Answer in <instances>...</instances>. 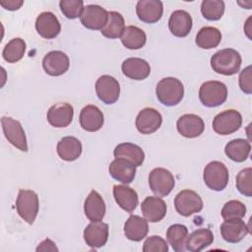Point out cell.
I'll use <instances>...</instances> for the list:
<instances>
[{
	"mask_svg": "<svg viewBox=\"0 0 252 252\" xmlns=\"http://www.w3.org/2000/svg\"><path fill=\"white\" fill-rule=\"evenodd\" d=\"M214 241V234L209 228H198L188 235L186 250L199 252L210 246Z\"/></svg>",
	"mask_w": 252,
	"mask_h": 252,
	"instance_id": "f546056e",
	"label": "cell"
},
{
	"mask_svg": "<svg viewBox=\"0 0 252 252\" xmlns=\"http://www.w3.org/2000/svg\"><path fill=\"white\" fill-rule=\"evenodd\" d=\"M199 98L207 107L220 106L227 98V88L220 81H207L200 87Z\"/></svg>",
	"mask_w": 252,
	"mask_h": 252,
	"instance_id": "277c9868",
	"label": "cell"
},
{
	"mask_svg": "<svg viewBox=\"0 0 252 252\" xmlns=\"http://www.w3.org/2000/svg\"><path fill=\"white\" fill-rule=\"evenodd\" d=\"M105 203L98 192L92 190L84 203V212L91 221H100L105 215Z\"/></svg>",
	"mask_w": 252,
	"mask_h": 252,
	"instance_id": "d4e9b609",
	"label": "cell"
},
{
	"mask_svg": "<svg viewBox=\"0 0 252 252\" xmlns=\"http://www.w3.org/2000/svg\"><path fill=\"white\" fill-rule=\"evenodd\" d=\"M251 151L249 141L245 139H234L229 141L224 148V153L228 158L235 162H243L247 159Z\"/></svg>",
	"mask_w": 252,
	"mask_h": 252,
	"instance_id": "4dcf8cb0",
	"label": "cell"
},
{
	"mask_svg": "<svg viewBox=\"0 0 252 252\" xmlns=\"http://www.w3.org/2000/svg\"><path fill=\"white\" fill-rule=\"evenodd\" d=\"M125 30V21L123 16L115 11L108 12L107 23L100 31L101 34L107 38L121 37Z\"/></svg>",
	"mask_w": 252,
	"mask_h": 252,
	"instance_id": "e575fe53",
	"label": "cell"
},
{
	"mask_svg": "<svg viewBox=\"0 0 252 252\" xmlns=\"http://www.w3.org/2000/svg\"><path fill=\"white\" fill-rule=\"evenodd\" d=\"M57 154L65 161H73L82 154V143L76 137H63L57 144Z\"/></svg>",
	"mask_w": 252,
	"mask_h": 252,
	"instance_id": "83f0119b",
	"label": "cell"
},
{
	"mask_svg": "<svg viewBox=\"0 0 252 252\" xmlns=\"http://www.w3.org/2000/svg\"><path fill=\"white\" fill-rule=\"evenodd\" d=\"M246 215L245 205L238 200H230L226 202L221 209V217L225 220L242 219Z\"/></svg>",
	"mask_w": 252,
	"mask_h": 252,
	"instance_id": "74e56055",
	"label": "cell"
},
{
	"mask_svg": "<svg viewBox=\"0 0 252 252\" xmlns=\"http://www.w3.org/2000/svg\"><path fill=\"white\" fill-rule=\"evenodd\" d=\"M108 224L100 221H92L84 230V239L91 248H99L105 245L108 239Z\"/></svg>",
	"mask_w": 252,
	"mask_h": 252,
	"instance_id": "9a60e30c",
	"label": "cell"
},
{
	"mask_svg": "<svg viewBox=\"0 0 252 252\" xmlns=\"http://www.w3.org/2000/svg\"><path fill=\"white\" fill-rule=\"evenodd\" d=\"M162 123V117L161 114L155 108L152 107H146L142 109L135 121V125L137 130L145 135L153 134L156 132Z\"/></svg>",
	"mask_w": 252,
	"mask_h": 252,
	"instance_id": "4fadbf2b",
	"label": "cell"
},
{
	"mask_svg": "<svg viewBox=\"0 0 252 252\" xmlns=\"http://www.w3.org/2000/svg\"><path fill=\"white\" fill-rule=\"evenodd\" d=\"M156 94L159 102L165 106L177 105L184 96V87L181 81L174 77L161 79L156 87Z\"/></svg>",
	"mask_w": 252,
	"mask_h": 252,
	"instance_id": "7a4b0ae2",
	"label": "cell"
},
{
	"mask_svg": "<svg viewBox=\"0 0 252 252\" xmlns=\"http://www.w3.org/2000/svg\"><path fill=\"white\" fill-rule=\"evenodd\" d=\"M224 8L222 0H204L201 4V13L209 21H218L222 17Z\"/></svg>",
	"mask_w": 252,
	"mask_h": 252,
	"instance_id": "8d00e7d4",
	"label": "cell"
},
{
	"mask_svg": "<svg viewBox=\"0 0 252 252\" xmlns=\"http://www.w3.org/2000/svg\"><path fill=\"white\" fill-rule=\"evenodd\" d=\"M120 39L126 48L137 50L145 45L147 35L142 29L136 26H128L125 28Z\"/></svg>",
	"mask_w": 252,
	"mask_h": 252,
	"instance_id": "1f68e13d",
	"label": "cell"
},
{
	"mask_svg": "<svg viewBox=\"0 0 252 252\" xmlns=\"http://www.w3.org/2000/svg\"><path fill=\"white\" fill-rule=\"evenodd\" d=\"M1 124L3 133L14 147L19 149L22 152H28V143L25 131L18 120L13 119L12 117L3 116L1 118Z\"/></svg>",
	"mask_w": 252,
	"mask_h": 252,
	"instance_id": "9c48e42d",
	"label": "cell"
},
{
	"mask_svg": "<svg viewBox=\"0 0 252 252\" xmlns=\"http://www.w3.org/2000/svg\"><path fill=\"white\" fill-rule=\"evenodd\" d=\"M121 70L124 76L136 81L145 80L151 74L150 64L146 60L138 57H130L124 60Z\"/></svg>",
	"mask_w": 252,
	"mask_h": 252,
	"instance_id": "44dd1931",
	"label": "cell"
},
{
	"mask_svg": "<svg viewBox=\"0 0 252 252\" xmlns=\"http://www.w3.org/2000/svg\"><path fill=\"white\" fill-rule=\"evenodd\" d=\"M192 17L185 10H176L171 13L168 20L170 32L177 37H185L192 30Z\"/></svg>",
	"mask_w": 252,
	"mask_h": 252,
	"instance_id": "7402d4cb",
	"label": "cell"
},
{
	"mask_svg": "<svg viewBox=\"0 0 252 252\" xmlns=\"http://www.w3.org/2000/svg\"><path fill=\"white\" fill-rule=\"evenodd\" d=\"M236 188L240 194L251 197L252 196V168L246 167L239 171L236 176Z\"/></svg>",
	"mask_w": 252,
	"mask_h": 252,
	"instance_id": "f35d334b",
	"label": "cell"
},
{
	"mask_svg": "<svg viewBox=\"0 0 252 252\" xmlns=\"http://www.w3.org/2000/svg\"><path fill=\"white\" fill-rule=\"evenodd\" d=\"M174 207L179 215L189 217L199 213L203 209V201L198 193L190 189H185L175 196Z\"/></svg>",
	"mask_w": 252,
	"mask_h": 252,
	"instance_id": "ba28073f",
	"label": "cell"
},
{
	"mask_svg": "<svg viewBox=\"0 0 252 252\" xmlns=\"http://www.w3.org/2000/svg\"><path fill=\"white\" fill-rule=\"evenodd\" d=\"M37 252L38 251H58V248L56 247V245H55V243L51 240V239H49V238H46V239H44L42 242H40V244L36 247V249H35Z\"/></svg>",
	"mask_w": 252,
	"mask_h": 252,
	"instance_id": "ee69618b",
	"label": "cell"
},
{
	"mask_svg": "<svg viewBox=\"0 0 252 252\" xmlns=\"http://www.w3.org/2000/svg\"><path fill=\"white\" fill-rule=\"evenodd\" d=\"M24 4L23 0H3L0 1V5L9 11H16Z\"/></svg>",
	"mask_w": 252,
	"mask_h": 252,
	"instance_id": "7bdbcfd3",
	"label": "cell"
},
{
	"mask_svg": "<svg viewBox=\"0 0 252 252\" xmlns=\"http://www.w3.org/2000/svg\"><path fill=\"white\" fill-rule=\"evenodd\" d=\"M149 231V224L146 219L140 216L131 215L124 224V234L132 241H141L144 239Z\"/></svg>",
	"mask_w": 252,
	"mask_h": 252,
	"instance_id": "4316f807",
	"label": "cell"
},
{
	"mask_svg": "<svg viewBox=\"0 0 252 252\" xmlns=\"http://www.w3.org/2000/svg\"><path fill=\"white\" fill-rule=\"evenodd\" d=\"M187 237L188 228L184 224L175 223L167 228L166 238L175 252H183L186 250Z\"/></svg>",
	"mask_w": 252,
	"mask_h": 252,
	"instance_id": "d6a6232c",
	"label": "cell"
},
{
	"mask_svg": "<svg viewBox=\"0 0 252 252\" xmlns=\"http://www.w3.org/2000/svg\"><path fill=\"white\" fill-rule=\"evenodd\" d=\"M74 108L70 103L58 102L50 106L46 118L48 123L55 128L67 127L73 120Z\"/></svg>",
	"mask_w": 252,
	"mask_h": 252,
	"instance_id": "5bb4252c",
	"label": "cell"
},
{
	"mask_svg": "<svg viewBox=\"0 0 252 252\" xmlns=\"http://www.w3.org/2000/svg\"><path fill=\"white\" fill-rule=\"evenodd\" d=\"M16 209L22 220L29 224H32L39 210L37 194L32 190L20 189L16 200Z\"/></svg>",
	"mask_w": 252,
	"mask_h": 252,
	"instance_id": "3957f363",
	"label": "cell"
},
{
	"mask_svg": "<svg viewBox=\"0 0 252 252\" xmlns=\"http://www.w3.org/2000/svg\"><path fill=\"white\" fill-rule=\"evenodd\" d=\"M220 229L221 237L228 243L240 242L249 233V227L241 219L225 220Z\"/></svg>",
	"mask_w": 252,
	"mask_h": 252,
	"instance_id": "e0dca14e",
	"label": "cell"
},
{
	"mask_svg": "<svg viewBox=\"0 0 252 252\" xmlns=\"http://www.w3.org/2000/svg\"><path fill=\"white\" fill-rule=\"evenodd\" d=\"M108 171L111 177L123 184L131 183L136 175V166L124 158H115L109 164Z\"/></svg>",
	"mask_w": 252,
	"mask_h": 252,
	"instance_id": "cb8c5ba5",
	"label": "cell"
},
{
	"mask_svg": "<svg viewBox=\"0 0 252 252\" xmlns=\"http://www.w3.org/2000/svg\"><path fill=\"white\" fill-rule=\"evenodd\" d=\"M149 186L152 192L157 196L165 197L174 188L175 179L169 170L157 167L149 174Z\"/></svg>",
	"mask_w": 252,
	"mask_h": 252,
	"instance_id": "8992f818",
	"label": "cell"
},
{
	"mask_svg": "<svg viewBox=\"0 0 252 252\" xmlns=\"http://www.w3.org/2000/svg\"><path fill=\"white\" fill-rule=\"evenodd\" d=\"M252 74H251V66H247L246 68H244L240 74H239V78H238V83H239V87L241 89V91L246 94H251L252 93Z\"/></svg>",
	"mask_w": 252,
	"mask_h": 252,
	"instance_id": "b9f144b4",
	"label": "cell"
},
{
	"mask_svg": "<svg viewBox=\"0 0 252 252\" xmlns=\"http://www.w3.org/2000/svg\"><path fill=\"white\" fill-rule=\"evenodd\" d=\"M176 127L181 136L191 139L199 137L204 132L205 123L200 116L188 113L178 118Z\"/></svg>",
	"mask_w": 252,
	"mask_h": 252,
	"instance_id": "ffe728a7",
	"label": "cell"
},
{
	"mask_svg": "<svg viewBox=\"0 0 252 252\" xmlns=\"http://www.w3.org/2000/svg\"><path fill=\"white\" fill-rule=\"evenodd\" d=\"M203 179L210 189L214 191H222L228 183V169L220 161H211L204 168Z\"/></svg>",
	"mask_w": 252,
	"mask_h": 252,
	"instance_id": "5b68a950",
	"label": "cell"
},
{
	"mask_svg": "<svg viewBox=\"0 0 252 252\" xmlns=\"http://www.w3.org/2000/svg\"><path fill=\"white\" fill-rule=\"evenodd\" d=\"M143 251L144 252H167L168 245L162 237L158 235H153L148 237L145 240L143 245Z\"/></svg>",
	"mask_w": 252,
	"mask_h": 252,
	"instance_id": "60d3db41",
	"label": "cell"
},
{
	"mask_svg": "<svg viewBox=\"0 0 252 252\" xmlns=\"http://www.w3.org/2000/svg\"><path fill=\"white\" fill-rule=\"evenodd\" d=\"M113 196L118 206L127 213H132L139 204L137 192L127 185H114Z\"/></svg>",
	"mask_w": 252,
	"mask_h": 252,
	"instance_id": "484cf974",
	"label": "cell"
},
{
	"mask_svg": "<svg viewBox=\"0 0 252 252\" xmlns=\"http://www.w3.org/2000/svg\"><path fill=\"white\" fill-rule=\"evenodd\" d=\"M221 40V33L215 27H204L200 29L196 35L195 42L202 49H212L217 47Z\"/></svg>",
	"mask_w": 252,
	"mask_h": 252,
	"instance_id": "836d02e7",
	"label": "cell"
},
{
	"mask_svg": "<svg viewBox=\"0 0 252 252\" xmlns=\"http://www.w3.org/2000/svg\"><path fill=\"white\" fill-rule=\"evenodd\" d=\"M166 204L158 196H149L141 204L144 218L150 222H158L166 215Z\"/></svg>",
	"mask_w": 252,
	"mask_h": 252,
	"instance_id": "ac0fdd59",
	"label": "cell"
},
{
	"mask_svg": "<svg viewBox=\"0 0 252 252\" xmlns=\"http://www.w3.org/2000/svg\"><path fill=\"white\" fill-rule=\"evenodd\" d=\"M59 7L66 18L77 19L83 13L84 2L82 0H61Z\"/></svg>",
	"mask_w": 252,
	"mask_h": 252,
	"instance_id": "ab89813d",
	"label": "cell"
},
{
	"mask_svg": "<svg viewBox=\"0 0 252 252\" xmlns=\"http://www.w3.org/2000/svg\"><path fill=\"white\" fill-rule=\"evenodd\" d=\"M242 125V116L235 109L224 110L217 114L213 120L212 126L214 131L219 135H230Z\"/></svg>",
	"mask_w": 252,
	"mask_h": 252,
	"instance_id": "52a82bcc",
	"label": "cell"
},
{
	"mask_svg": "<svg viewBox=\"0 0 252 252\" xmlns=\"http://www.w3.org/2000/svg\"><path fill=\"white\" fill-rule=\"evenodd\" d=\"M35 30L41 37L52 39L60 33L61 25L53 13L42 12L35 20Z\"/></svg>",
	"mask_w": 252,
	"mask_h": 252,
	"instance_id": "2e32d148",
	"label": "cell"
},
{
	"mask_svg": "<svg viewBox=\"0 0 252 252\" xmlns=\"http://www.w3.org/2000/svg\"><path fill=\"white\" fill-rule=\"evenodd\" d=\"M79 120L81 127L88 132L98 131L104 122L103 113L94 104H88L83 107L80 112Z\"/></svg>",
	"mask_w": 252,
	"mask_h": 252,
	"instance_id": "603a6c76",
	"label": "cell"
},
{
	"mask_svg": "<svg viewBox=\"0 0 252 252\" xmlns=\"http://www.w3.org/2000/svg\"><path fill=\"white\" fill-rule=\"evenodd\" d=\"M26 52V42L20 37L11 39L3 48L2 56L8 63H16L20 61Z\"/></svg>",
	"mask_w": 252,
	"mask_h": 252,
	"instance_id": "d590c367",
	"label": "cell"
},
{
	"mask_svg": "<svg viewBox=\"0 0 252 252\" xmlns=\"http://www.w3.org/2000/svg\"><path fill=\"white\" fill-rule=\"evenodd\" d=\"M42 67L46 74L57 77L65 74L70 67L68 55L60 50L48 52L42 59Z\"/></svg>",
	"mask_w": 252,
	"mask_h": 252,
	"instance_id": "7c38bea8",
	"label": "cell"
},
{
	"mask_svg": "<svg viewBox=\"0 0 252 252\" xmlns=\"http://www.w3.org/2000/svg\"><path fill=\"white\" fill-rule=\"evenodd\" d=\"M95 93L102 102L112 104L119 98L120 85L114 77L102 75L95 82Z\"/></svg>",
	"mask_w": 252,
	"mask_h": 252,
	"instance_id": "30bf717a",
	"label": "cell"
},
{
	"mask_svg": "<svg viewBox=\"0 0 252 252\" xmlns=\"http://www.w3.org/2000/svg\"><path fill=\"white\" fill-rule=\"evenodd\" d=\"M115 158H124L131 161L135 166H140L145 160V153L141 147L132 143H121L113 151Z\"/></svg>",
	"mask_w": 252,
	"mask_h": 252,
	"instance_id": "f1b7e54d",
	"label": "cell"
},
{
	"mask_svg": "<svg viewBox=\"0 0 252 252\" xmlns=\"http://www.w3.org/2000/svg\"><path fill=\"white\" fill-rule=\"evenodd\" d=\"M108 12L99 5H87L80 17L82 25L94 31H101L107 23Z\"/></svg>",
	"mask_w": 252,
	"mask_h": 252,
	"instance_id": "8fae6325",
	"label": "cell"
},
{
	"mask_svg": "<svg viewBox=\"0 0 252 252\" xmlns=\"http://www.w3.org/2000/svg\"><path fill=\"white\" fill-rule=\"evenodd\" d=\"M162 13L163 6L159 0H140L136 5V14L144 23L154 24L158 22Z\"/></svg>",
	"mask_w": 252,
	"mask_h": 252,
	"instance_id": "d6986e66",
	"label": "cell"
},
{
	"mask_svg": "<svg viewBox=\"0 0 252 252\" xmlns=\"http://www.w3.org/2000/svg\"><path fill=\"white\" fill-rule=\"evenodd\" d=\"M241 63L240 53L233 48L220 49L211 58L212 69L223 76H231L239 72Z\"/></svg>",
	"mask_w": 252,
	"mask_h": 252,
	"instance_id": "6da1fadb",
	"label": "cell"
}]
</instances>
